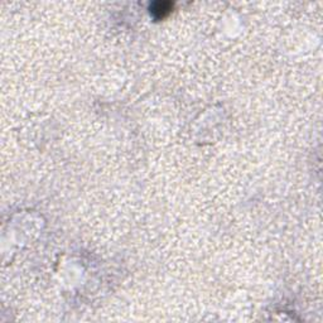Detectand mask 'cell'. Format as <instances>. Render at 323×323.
<instances>
[{"mask_svg":"<svg viewBox=\"0 0 323 323\" xmlns=\"http://www.w3.org/2000/svg\"><path fill=\"white\" fill-rule=\"evenodd\" d=\"M172 9H173V3L170 2H154L152 3L151 7H149L151 14L153 15L156 19L164 18L165 15L169 14Z\"/></svg>","mask_w":323,"mask_h":323,"instance_id":"1","label":"cell"}]
</instances>
